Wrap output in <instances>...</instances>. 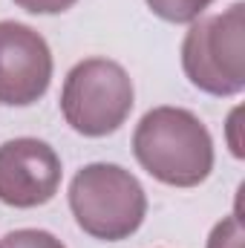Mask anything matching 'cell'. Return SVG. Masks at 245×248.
I'll return each mask as SVG.
<instances>
[{"instance_id":"cell-3","label":"cell","mask_w":245,"mask_h":248,"mask_svg":"<svg viewBox=\"0 0 245 248\" xmlns=\"http://www.w3.org/2000/svg\"><path fill=\"white\" fill-rule=\"evenodd\" d=\"M182 69L187 81L216 98L245 90V3L190 23L182 41Z\"/></svg>"},{"instance_id":"cell-2","label":"cell","mask_w":245,"mask_h":248,"mask_svg":"<svg viewBox=\"0 0 245 248\" xmlns=\"http://www.w3.org/2000/svg\"><path fill=\"white\" fill-rule=\"evenodd\" d=\"M69 211L84 234L104 243L133 237L147 217V193L122 165H84L69 182Z\"/></svg>"},{"instance_id":"cell-4","label":"cell","mask_w":245,"mask_h":248,"mask_svg":"<svg viewBox=\"0 0 245 248\" xmlns=\"http://www.w3.org/2000/svg\"><path fill=\"white\" fill-rule=\"evenodd\" d=\"M133 98V78L119 61L84 58L63 78L61 113L75 133L101 139L130 119Z\"/></svg>"},{"instance_id":"cell-1","label":"cell","mask_w":245,"mask_h":248,"mask_svg":"<svg viewBox=\"0 0 245 248\" xmlns=\"http://www.w3.org/2000/svg\"><path fill=\"white\" fill-rule=\"evenodd\" d=\"M136 162L162 185L196 187L214 170V139L184 107H153L133 133Z\"/></svg>"},{"instance_id":"cell-9","label":"cell","mask_w":245,"mask_h":248,"mask_svg":"<svg viewBox=\"0 0 245 248\" xmlns=\"http://www.w3.org/2000/svg\"><path fill=\"white\" fill-rule=\"evenodd\" d=\"M208 248H245L243 219L237 214H231L222 222H216L214 231H211V237H208Z\"/></svg>"},{"instance_id":"cell-10","label":"cell","mask_w":245,"mask_h":248,"mask_svg":"<svg viewBox=\"0 0 245 248\" xmlns=\"http://www.w3.org/2000/svg\"><path fill=\"white\" fill-rule=\"evenodd\" d=\"M75 3L78 0H15V6L29 15H61L66 9H72Z\"/></svg>"},{"instance_id":"cell-6","label":"cell","mask_w":245,"mask_h":248,"mask_svg":"<svg viewBox=\"0 0 245 248\" xmlns=\"http://www.w3.org/2000/svg\"><path fill=\"white\" fill-rule=\"evenodd\" d=\"M61 159L52 144L20 136L0 144V202L9 208H41L61 187Z\"/></svg>"},{"instance_id":"cell-7","label":"cell","mask_w":245,"mask_h":248,"mask_svg":"<svg viewBox=\"0 0 245 248\" xmlns=\"http://www.w3.org/2000/svg\"><path fill=\"white\" fill-rule=\"evenodd\" d=\"M150 12L168 23H193L205 15L214 0H144Z\"/></svg>"},{"instance_id":"cell-5","label":"cell","mask_w":245,"mask_h":248,"mask_svg":"<svg viewBox=\"0 0 245 248\" xmlns=\"http://www.w3.org/2000/svg\"><path fill=\"white\" fill-rule=\"evenodd\" d=\"M52 49L41 32L17 20H0V104L29 107L52 84Z\"/></svg>"},{"instance_id":"cell-8","label":"cell","mask_w":245,"mask_h":248,"mask_svg":"<svg viewBox=\"0 0 245 248\" xmlns=\"http://www.w3.org/2000/svg\"><path fill=\"white\" fill-rule=\"evenodd\" d=\"M0 248H66L49 231L44 228H17V231H9L3 240H0Z\"/></svg>"}]
</instances>
